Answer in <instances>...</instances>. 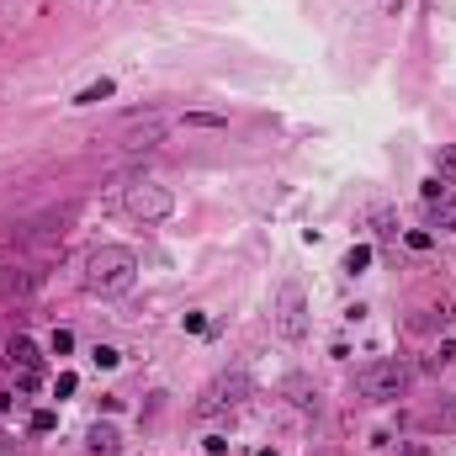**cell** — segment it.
<instances>
[{"instance_id":"obj_1","label":"cell","mask_w":456,"mask_h":456,"mask_svg":"<svg viewBox=\"0 0 456 456\" xmlns=\"http://www.w3.org/2000/svg\"><path fill=\"white\" fill-rule=\"evenodd\" d=\"M133 276H139V255H133L128 244H101L96 255L85 260V287H91V292H101V298L128 292V287H133Z\"/></svg>"},{"instance_id":"obj_2","label":"cell","mask_w":456,"mask_h":456,"mask_svg":"<svg viewBox=\"0 0 456 456\" xmlns=\"http://www.w3.org/2000/svg\"><path fill=\"white\" fill-rule=\"evenodd\" d=\"M250 398H255V382L244 377V372H223V377H213L207 387H202V398H197V414H202V419L228 414V409L250 403Z\"/></svg>"},{"instance_id":"obj_3","label":"cell","mask_w":456,"mask_h":456,"mask_svg":"<svg viewBox=\"0 0 456 456\" xmlns=\"http://www.w3.org/2000/svg\"><path fill=\"white\" fill-rule=\"evenodd\" d=\"M356 387H361V398L387 403V398H398L403 387H409V366H403V361H372V366H361Z\"/></svg>"},{"instance_id":"obj_4","label":"cell","mask_w":456,"mask_h":456,"mask_svg":"<svg viewBox=\"0 0 456 456\" xmlns=\"http://www.w3.org/2000/svg\"><path fill=\"white\" fill-rule=\"evenodd\" d=\"M122 207H128L133 218H143V223H165L176 213V197H170L165 186H154V180H133L128 197H122Z\"/></svg>"},{"instance_id":"obj_5","label":"cell","mask_w":456,"mask_h":456,"mask_svg":"<svg viewBox=\"0 0 456 456\" xmlns=\"http://www.w3.org/2000/svg\"><path fill=\"white\" fill-rule=\"evenodd\" d=\"M276 335L281 339H302L308 335V298H302L298 281H287L276 292Z\"/></svg>"},{"instance_id":"obj_6","label":"cell","mask_w":456,"mask_h":456,"mask_svg":"<svg viewBox=\"0 0 456 456\" xmlns=\"http://www.w3.org/2000/svg\"><path fill=\"white\" fill-rule=\"evenodd\" d=\"M5 361H11V366H21V372H38V345H32L27 335H16L11 345H5Z\"/></svg>"},{"instance_id":"obj_7","label":"cell","mask_w":456,"mask_h":456,"mask_svg":"<svg viewBox=\"0 0 456 456\" xmlns=\"http://www.w3.org/2000/svg\"><path fill=\"white\" fill-rule=\"evenodd\" d=\"M91 456H122V440H117L112 424H96L91 430Z\"/></svg>"},{"instance_id":"obj_8","label":"cell","mask_w":456,"mask_h":456,"mask_svg":"<svg viewBox=\"0 0 456 456\" xmlns=\"http://www.w3.org/2000/svg\"><path fill=\"white\" fill-rule=\"evenodd\" d=\"M430 228H440V234H456V197L430 202Z\"/></svg>"},{"instance_id":"obj_9","label":"cell","mask_w":456,"mask_h":456,"mask_svg":"<svg viewBox=\"0 0 456 456\" xmlns=\"http://www.w3.org/2000/svg\"><path fill=\"white\" fill-rule=\"evenodd\" d=\"M165 139V122H143V128H133V139H128V149H154V143Z\"/></svg>"},{"instance_id":"obj_10","label":"cell","mask_w":456,"mask_h":456,"mask_svg":"<svg viewBox=\"0 0 456 456\" xmlns=\"http://www.w3.org/2000/svg\"><path fill=\"white\" fill-rule=\"evenodd\" d=\"M112 91H117L112 80H96V85H85V91H80V96H75V106H96V101H106V96H112Z\"/></svg>"},{"instance_id":"obj_11","label":"cell","mask_w":456,"mask_h":456,"mask_svg":"<svg viewBox=\"0 0 456 456\" xmlns=\"http://www.w3.org/2000/svg\"><path fill=\"white\" fill-rule=\"evenodd\" d=\"M366 265H372V244H356V250L345 255V271H350V276H361Z\"/></svg>"},{"instance_id":"obj_12","label":"cell","mask_w":456,"mask_h":456,"mask_svg":"<svg viewBox=\"0 0 456 456\" xmlns=\"http://www.w3.org/2000/svg\"><path fill=\"white\" fill-rule=\"evenodd\" d=\"M435 176L446 180V186H451V180H456V143H451V149H446V154L435 159Z\"/></svg>"},{"instance_id":"obj_13","label":"cell","mask_w":456,"mask_h":456,"mask_svg":"<svg viewBox=\"0 0 456 456\" xmlns=\"http://www.w3.org/2000/svg\"><path fill=\"white\" fill-rule=\"evenodd\" d=\"M287 393H292V403H302V409L313 403V387H308L302 377H287Z\"/></svg>"},{"instance_id":"obj_14","label":"cell","mask_w":456,"mask_h":456,"mask_svg":"<svg viewBox=\"0 0 456 456\" xmlns=\"http://www.w3.org/2000/svg\"><path fill=\"white\" fill-rule=\"evenodd\" d=\"M91 361H96V366H101V372H112V366H117V350H112V345H96V350H91Z\"/></svg>"},{"instance_id":"obj_15","label":"cell","mask_w":456,"mask_h":456,"mask_svg":"<svg viewBox=\"0 0 456 456\" xmlns=\"http://www.w3.org/2000/svg\"><path fill=\"white\" fill-rule=\"evenodd\" d=\"M69 350H75V335H69V329H59V335H53V356H69Z\"/></svg>"},{"instance_id":"obj_16","label":"cell","mask_w":456,"mask_h":456,"mask_svg":"<svg viewBox=\"0 0 456 456\" xmlns=\"http://www.w3.org/2000/svg\"><path fill=\"white\" fill-rule=\"evenodd\" d=\"M53 424H59V419L48 414V409H43V414H32V430H38V435H48V430H53Z\"/></svg>"},{"instance_id":"obj_17","label":"cell","mask_w":456,"mask_h":456,"mask_svg":"<svg viewBox=\"0 0 456 456\" xmlns=\"http://www.w3.org/2000/svg\"><path fill=\"white\" fill-rule=\"evenodd\" d=\"M440 197H446V180H440V176L424 180V202H440Z\"/></svg>"},{"instance_id":"obj_18","label":"cell","mask_w":456,"mask_h":456,"mask_svg":"<svg viewBox=\"0 0 456 456\" xmlns=\"http://www.w3.org/2000/svg\"><path fill=\"white\" fill-rule=\"evenodd\" d=\"M430 244H435V234H424V228H414V234H409V250H430Z\"/></svg>"},{"instance_id":"obj_19","label":"cell","mask_w":456,"mask_h":456,"mask_svg":"<svg viewBox=\"0 0 456 456\" xmlns=\"http://www.w3.org/2000/svg\"><path fill=\"white\" fill-rule=\"evenodd\" d=\"M53 393H59V398H69V393H75V372H64V377L53 382Z\"/></svg>"}]
</instances>
